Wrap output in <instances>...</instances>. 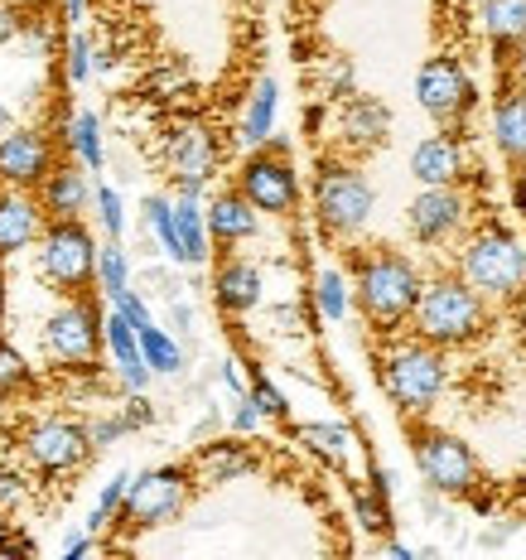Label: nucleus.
I'll return each mask as SVG.
<instances>
[{
  "label": "nucleus",
  "instance_id": "6",
  "mask_svg": "<svg viewBox=\"0 0 526 560\" xmlns=\"http://www.w3.org/2000/svg\"><path fill=\"white\" fill-rule=\"evenodd\" d=\"M39 271L63 295H83L92 285V276H97V247H92V232L78 218H54V228L39 232Z\"/></svg>",
  "mask_w": 526,
  "mask_h": 560
},
{
  "label": "nucleus",
  "instance_id": "5",
  "mask_svg": "<svg viewBox=\"0 0 526 560\" xmlns=\"http://www.w3.org/2000/svg\"><path fill=\"white\" fill-rule=\"evenodd\" d=\"M382 387L401 411H430L444 392V358L420 338V343H401L382 358Z\"/></svg>",
  "mask_w": 526,
  "mask_h": 560
},
{
  "label": "nucleus",
  "instance_id": "9",
  "mask_svg": "<svg viewBox=\"0 0 526 560\" xmlns=\"http://www.w3.org/2000/svg\"><path fill=\"white\" fill-rule=\"evenodd\" d=\"M416 464L430 488L440 493H474L478 488V464L469 445H459L444 430H416Z\"/></svg>",
  "mask_w": 526,
  "mask_h": 560
},
{
  "label": "nucleus",
  "instance_id": "38",
  "mask_svg": "<svg viewBox=\"0 0 526 560\" xmlns=\"http://www.w3.org/2000/svg\"><path fill=\"white\" fill-rule=\"evenodd\" d=\"M252 406H256V411H261V416H285V396H280L276 387H271V382H266L261 377V372H256V382H252Z\"/></svg>",
  "mask_w": 526,
  "mask_h": 560
},
{
  "label": "nucleus",
  "instance_id": "20",
  "mask_svg": "<svg viewBox=\"0 0 526 560\" xmlns=\"http://www.w3.org/2000/svg\"><path fill=\"white\" fill-rule=\"evenodd\" d=\"M213 290H218V305L227 314H247L261 300V271L252 261H222Z\"/></svg>",
  "mask_w": 526,
  "mask_h": 560
},
{
  "label": "nucleus",
  "instance_id": "43",
  "mask_svg": "<svg viewBox=\"0 0 526 560\" xmlns=\"http://www.w3.org/2000/svg\"><path fill=\"white\" fill-rule=\"evenodd\" d=\"M5 131H10V112L0 107V136H5Z\"/></svg>",
  "mask_w": 526,
  "mask_h": 560
},
{
  "label": "nucleus",
  "instance_id": "12",
  "mask_svg": "<svg viewBox=\"0 0 526 560\" xmlns=\"http://www.w3.org/2000/svg\"><path fill=\"white\" fill-rule=\"evenodd\" d=\"M25 450H30V459L39 464V469L58 474V469L83 464L87 450H92V440H87L83 425H73V420H39V425H30Z\"/></svg>",
  "mask_w": 526,
  "mask_h": 560
},
{
  "label": "nucleus",
  "instance_id": "1",
  "mask_svg": "<svg viewBox=\"0 0 526 560\" xmlns=\"http://www.w3.org/2000/svg\"><path fill=\"white\" fill-rule=\"evenodd\" d=\"M411 314H416V334L425 338L430 348H464L488 329L483 300H478V290L464 285L459 276L420 285Z\"/></svg>",
  "mask_w": 526,
  "mask_h": 560
},
{
  "label": "nucleus",
  "instance_id": "42",
  "mask_svg": "<svg viewBox=\"0 0 526 560\" xmlns=\"http://www.w3.org/2000/svg\"><path fill=\"white\" fill-rule=\"evenodd\" d=\"M83 15V0H68V20H78Z\"/></svg>",
  "mask_w": 526,
  "mask_h": 560
},
{
  "label": "nucleus",
  "instance_id": "41",
  "mask_svg": "<svg viewBox=\"0 0 526 560\" xmlns=\"http://www.w3.org/2000/svg\"><path fill=\"white\" fill-rule=\"evenodd\" d=\"M256 416H261V411H256L252 396H247V401L237 406V416H232V425H237V430H256Z\"/></svg>",
  "mask_w": 526,
  "mask_h": 560
},
{
  "label": "nucleus",
  "instance_id": "18",
  "mask_svg": "<svg viewBox=\"0 0 526 560\" xmlns=\"http://www.w3.org/2000/svg\"><path fill=\"white\" fill-rule=\"evenodd\" d=\"M411 170H416V179L425 184V189H430V184H454V179H459V170H464L459 140H454V136H430V140H420Z\"/></svg>",
  "mask_w": 526,
  "mask_h": 560
},
{
  "label": "nucleus",
  "instance_id": "27",
  "mask_svg": "<svg viewBox=\"0 0 526 560\" xmlns=\"http://www.w3.org/2000/svg\"><path fill=\"white\" fill-rule=\"evenodd\" d=\"M136 338H140V358H145V368H150V372H165V377H174V372L184 368L179 343H174L165 329L145 324V329H136Z\"/></svg>",
  "mask_w": 526,
  "mask_h": 560
},
{
  "label": "nucleus",
  "instance_id": "15",
  "mask_svg": "<svg viewBox=\"0 0 526 560\" xmlns=\"http://www.w3.org/2000/svg\"><path fill=\"white\" fill-rule=\"evenodd\" d=\"M102 338L112 343V358H116V368H121V382L131 392H145V382H150V368H145V358H140V338L131 329V319H126L121 310H112L107 319H102Z\"/></svg>",
  "mask_w": 526,
  "mask_h": 560
},
{
  "label": "nucleus",
  "instance_id": "36",
  "mask_svg": "<svg viewBox=\"0 0 526 560\" xmlns=\"http://www.w3.org/2000/svg\"><path fill=\"white\" fill-rule=\"evenodd\" d=\"M319 310L329 314V319H343L348 295H343V276H338V271H324L319 276Z\"/></svg>",
  "mask_w": 526,
  "mask_h": 560
},
{
  "label": "nucleus",
  "instance_id": "7",
  "mask_svg": "<svg viewBox=\"0 0 526 560\" xmlns=\"http://www.w3.org/2000/svg\"><path fill=\"white\" fill-rule=\"evenodd\" d=\"M314 208H319V223L324 232H358L372 213V184L362 179L358 170L348 165H324L319 170V184H314Z\"/></svg>",
  "mask_w": 526,
  "mask_h": 560
},
{
  "label": "nucleus",
  "instance_id": "17",
  "mask_svg": "<svg viewBox=\"0 0 526 560\" xmlns=\"http://www.w3.org/2000/svg\"><path fill=\"white\" fill-rule=\"evenodd\" d=\"M213 140H208L203 131H184L179 140H174V155H170V170L174 179H179V194H198L203 189V179L213 174Z\"/></svg>",
  "mask_w": 526,
  "mask_h": 560
},
{
  "label": "nucleus",
  "instance_id": "10",
  "mask_svg": "<svg viewBox=\"0 0 526 560\" xmlns=\"http://www.w3.org/2000/svg\"><path fill=\"white\" fill-rule=\"evenodd\" d=\"M242 198L261 213H290L295 208V170L285 160V145L261 150L242 165Z\"/></svg>",
  "mask_w": 526,
  "mask_h": 560
},
{
  "label": "nucleus",
  "instance_id": "35",
  "mask_svg": "<svg viewBox=\"0 0 526 560\" xmlns=\"http://www.w3.org/2000/svg\"><path fill=\"white\" fill-rule=\"evenodd\" d=\"M92 198H97V213H102V228H107V237H121V232H126V208H121V194L102 184V189L92 194Z\"/></svg>",
  "mask_w": 526,
  "mask_h": 560
},
{
  "label": "nucleus",
  "instance_id": "3",
  "mask_svg": "<svg viewBox=\"0 0 526 560\" xmlns=\"http://www.w3.org/2000/svg\"><path fill=\"white\" fill-rule=\"evenodd\" d=\"M189 488H194V469H184V464H165V469H150L131 478V488H126L121 508L112 512L116 522H121L126 532H150V527H165L184 512L189 503Z\"/></svg>",
  "mask_w": 526,
  "mask_h": 560
},
{
  "label": "nucleus",
  "instance_id": "26",
  "mask_svg": "<svg viewBox=\"0 0 526 560\" xmlns=\"http://www.w3.org/2000/svg\"><path fill=\"white\" fill-rule=\"evenodd\" d=\"M194 469H198V478H208V483H227V478L252 469V454L237 450V445H208L194 459Z\"/></svg>",
  "mask_w": 526,
  "mask_h": 560
},
{
  "label": "nucleus",
  "instance_id": "22",
  "mask_svg": "<svg viewBox=\"0 0 526 560\" xmlns=\"http://www.w3.org/2000/svg\"><path fill=\"white\" fill-rule=\"evenodd\" d=\"M208 232L222 242V247H232V242H242V237H252L256 232V213H252V203L242 194H222L213 198V208H208Z\"/></svg>",
  "mask_w": 526,
  "mask_h": 560
},
{
  "label": "nucleus",
  "instance_id": "32",
  "mask_svg": "<svg viewBox=\"0 0 526 560\" xmlns=\"http://www.w3.org/2000/svg\"><path fill=\"white\" fill-rule=\"evenodd\" d=\"M30 382H34L30 377V363L5 343V338H0V396H20Z\"/></svg>",
  "mask_w": 526,
  "mask_h": 560
},
{
  "label": "nucleus",
  "instance_id": "23",
  "mask_svg": "<svg viewBox=\"0 0 526 560\" xmlns=\"http://www.w3.org/2000/svg\"><path fill=\"white\" fill-rule=\"evenodd\" d=\"M276 102H280L276 78H261V83H256V97H252L247 116H242V140H247V145H266V140H271V126H276Z\"/></svg>",
  "mask_w": 526,
  "mask_h": 560
},
{
  "label": "nucleus",
  "instance_id": "11",
  "mask_svg": "<svg viewBox=\"0 0 526 560\" xmlns=\"http://www.w3.org/2000/svg\"><path fill=\"white\" fill-rule=\"evenodd\" d=\"M416 97L440 126H454L464 112L474 107V83H469V73H464L454 58H430V63L420 68Z\"/></svg>",
  "mask_w": 526,
  "mask_h": 560
},
{
  "label": "nucleus",
  "instance_id": "29",
  "mask_svg": "<svg viewBox=\"0 0 526 560\" xmlns=\"http://www.w3.org/2000/svg\"><path fill=\"white\" fill-rule=\"evenodd\" d=\"M97 285H102L107 300H116L126 285H131V266H126V252L116 247V237L107 242V247H97Z\"/></svg>",
  "mask_w": 526,
  "mask_h": 560
},
{
  "label": "nucleus",
  "instance_id": "4",
  "mask_svg": "<svg viewBox=\"0 0 526 560\" xmlns=\"http://www.w3.org/2000/svg\"><path fill=\"white\" fill-rule=\"evenodd\" d=\"M459 280L488 300H507V295H517L526 280V252L517 247V237H507L498 228L478 232L469 247L459 252Z\"/></svg>",
  "mask_w": 526,
  "mask_h": 560
},
{
  "label": "nucleus",
  "instance_id": "16",
  "mask_svg": "<svg viewBox=\"0 0 526 560\" xmlns=\"http://www.w3.org/2000/svg\"><path fill=\"white\" fill-rule=\"evenodd\" d=\"M87 203H92V184L78 165H58L44 174V208L54 218H83Z\"/></svg>",
  "mask_w": 526,
  "mask_h": 560
},
{
  "label": "nucleus",
  "instance_id": "2",
  "mask_svg": "<svg viewBox=\"0 0 526 560\" xmlns=\"http://www.w3.org/2000/svg\"><path fill=\"white\" fill-rule=\"evenodd\" d=\"M416 295H420V276L401 252L377 247L372 256H358V305L382 334L401 329Z\"/></svg>",
  "mask_w": 526,
  "mask_h": 560
},
{
  "label": "nucleus",
  "instance_id": "31",
  "mask_svg": "<svg viewBox=\"0 0 526 560\" xmlns=\"http://www.w3.org/2000/svg\"><path fill=\"white\" fill-rule=\"evenodd\" d=\"M145 223L155 228V237L165 242V252L174 256V261H179V228H174V203L170 198H145Z\"/></svg>",
  "mask_w": 526,
  "mask_h": 560
},
{
  "label": "nucleus",
  "instance_id": "34",
  "mask_svg": "<svg viewBox=\"0 0 526 560\" xmlns=\"http://www.w3.org/2000/svg\"><path fill=\"white\" fill-rule=\"evenodd\" d=\"M126 488H131V474H116L107 488H102V498H97V508H92V517H87V532H102L112 522V512L121 508V498H126Z\"/></svg>",
  "mask_w": 526,
  "mask_h": 560
},
{
  "label": "nucleus",
  "instance_id": "40",
  "mask_svg": "<svg viewBox=\"0 0 526 560\" xmlns=\"http://www.w3.org/2000/svg\"><path fill=\"white\" fill-rule=\"evenodd\" d=\"M15 34H20V10L15 5H0V44L15 39Z\"/></svg>",
  "mask_w": 526,
  "mask_h": 560
},
{
  "label": "nucleus",
  "instance_id": "30",
  "mask_svg": "<svg viewBox=\"0 0 526 560\" xmlns=\"http://www.w3.org/2000/svg\"><path fill=\"white\" fill-rule=\"evenodd\" d=\"M68 145L78 150V160H83L87 170H102V126L92 112H78L73 126H68Z\"/></svg>",
  "mask_w": 526,
  "mask_h": 560
},
{
  "label": "nucleus",
  "instance_id": "24",
  "mask_svg": "<svg viewBox=\"0 0 526 560\" xmlns=\"http://www.w3.org/2000/svg\"><path fill=\"white\" fill-rule=\"evenodd\" d=\"M498 140L512 160H526V92H507L498 102Z\"/></svg>",
  "mask_w": 526,
  "mask_h": 560
},
{
  "label": "nucleus",
  "instance_id": "21",
  "mask_svg": "<svg viewBox=\"0 0 526 560\" xmlns=\"http://www.w3.org/2000/svg\"><path fill=\"white\" fill-rule=\"evenodd\" d=\"M174 228H179V261L203 266L208 261V218H203V208H198V194L174 198Z\"/></svg>",
  "mask_w": 526,
  "mask_h": 560
},
{
  "label": "nucleus",
  "instance_id": "33",
  "mask_svg": "<svg viewBox=\"0 0 526 560\" xmlns=\"http://www.w3.org/2000/svg\"><path fill=\"white\" fill-rule=\"evenodd\" d=\"M300 440H305L309 450H319L324 459H334V464H343V454H348V435L338 425H305Z\"/></svg>",
  "mask_w": 526,
  "mask_h": 560
},
{
  "label": "nucleus",
  "instance_id": "14",
  "mask_svg": "<svg viewBox=\"0 0 526 560\" xmlns=\"http://www.w3.org/2000/svg\"><path fill=\"white\" fill-rule=\"evenodd\" d=\"M406 218H411V232H416V237L435 247V242H444L454 228L464 223V198L454 194L449 184H430V189L411 203V213H406Z\"/></svg>",
  "mask_w": 526,
  "mask_h": 560
},
{
  "label": "nucleus",
  "instance_id": "25",
  "mask_svg": "<svg viewBox=\"0 0 526 560\" xmlns=\"http://www.w3.org/2000/svg\"><path fill=\"white\" fill-rule=\"evenodd\" d=\"M387 126H391V116L382 102H372V97H353L343 107V136L348 140H382L387 136Z\"/></svg>",
  "mask_w": 526,
  "mask_h": 560
},
{
  "label": "nucleus",
  "instance_id": "37",
  "mask_svg": "<svg viewBox=\"0 0 526 560\" xmlns=\"http://www.w3.org/2000/svg\"><path fill=\"white\" fill-rule=\"evenodd\" d=\"M87 73H92V44H87V34H73L68 39V78L87 83Z\"/></svg>",
  "mask_w": 526,
  "mask_h": 560
},
{
  "label": "nucleus",
  "instance_id": "39",
  "mask_svg": "<svg viewBox=\"0 0 526 560\" xmlns=\"http://www.w3.org/2000/svg\"><path fill=\"white\" fill-rule=\"evenodd\" d=\"M112 305L121 310L126 319H131V329H145V324H155V319H150V310H145V300H140V295H131V285H126L121 295L112 300Z\"/></svg>",
  "mask_w": 526,
  "mask_h": 560
},
{
  "label": "nucleus",
  "instance_id": "13",
  "mask_svg": "<svg viewBox=\"0 0 526 560\" xmlns=\"http://www.w3.org/2000/svg\"><path fill=\"white\" fill-rule=\"evenodd\" d=\"M49 140L39 131H5L0 136V179L20 184V189H34L49 174Z\"/></svg>",
  "mask_w": 526,
  "mask_h": 560
},
{
  "label": "nucleus",
  "instance_id": "19",
  "mask_svg": "<svg viewBox=\"0 0 526 560\" xmlns=\"http://www.w3.org/2000/svg\"><path fill=\"white\" fill-rule=\"evenodd\" d=\"M39 232H44V223H39V203H34V198H25V194L0 198V256L30 247Z\"/></svg>",
  "mask_w": 526,
  "mask_h": 560
},
{
  "label": "nucleus",
  "instance_id": "8",
  "mask_svg": "<svg viewBox=\"0 0 526 560\" xmlns=\"http://www.w3.org/2000/svg\"><path fill=\"white\" fill-rule=\"evenodd\" d=\"M44 348H49L54 363H68V368H92L102 353V319L92 310V300L73 295L63 310L49 319L44 329Z\"/></svg>",
  "mask_w": 526,
  "mask_h": 560
},
{
  "label": "nucleus",
  "instance_id": "28",
  "mask_svg": "<svg viewBox=\"0 0 526 560\" xmlns=\"http://www.w3.org/2000/svg\"><path fill=\"white\" fill-rule=\"evenodd\" d=\"M483 20H488V34L502 44L526 39V0H488Z\"/></svg>",
  "mask_w": 526,
  "mask_h": 560
}]
</instances>
